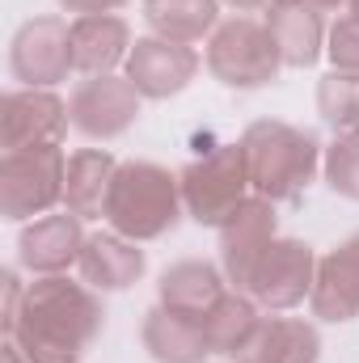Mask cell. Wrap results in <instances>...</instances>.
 <instances>
[{
    "label": "cell",
    "instance_id": "6da1fadb",
    "mask_svg": "<svg viewBox=\"0 0 359 363\" xmlns=\"http://www.w3.org/2000/svg\"><path fill=\"white\" fill-rule=\"evenodd\" d=\"M106 308L89 283L64 274H43L26 287L17 325L4 334L30 363H81V355L101 334Z\"/></svg>",
    "mask_w": 359,
    "mask_h": 363
},
{
    "label": "cell",
    "instance_id": "7a4b0ae2",
    "mask_svg": "<svg viewBox=\"0 0 359 363\" xmlns=\"http://www.w3.org/2000/svg\"><path fill=\"white\" fill-rule=\"evenodd\" d=\"M245 165H250V186L258 199L270 203H296L309 182L317 178L321 165V144L313 131L279 123V118H258L241 135Z\"/></svg>",
    "mask_w": 359,
    "mask_h": 363
},
{
    "label": "cell",
    "instance_id": "3957f363",
    "mask_svg": "<svg viewBox=\"0 0 359 363\" xmlns=\"http://www.w3.org/2000/svg\"><path fill=\"white\" fill-rule=\"evenodd\" d=\"M182 178L153 161H127L110 182L106 224L131 241H157L182 220Z\"/></svg>",
    "mask_w": 359,
    "mask_h": 363
},
{
    "label": "cell",
    "instance_id": "277c9868",
    "mask_svg": "<svg viewBox=\"0 0 359 363\" xmlns=\"http://www.w3.org/2000/svg\"><path fill=\"white\" fill-rule=\"evenodd\" d=\"M178 178H182V203H186V211L199 224H207V228H220L254 194L241 140L237 144H220L207 157L190 161Z\"/></svg>",
    "mask_w": 359,
    "mask_h": 363
},
{
    "label": "cell",
    "instance_id": "5b68a950",
    "mask_svg": "<svg viewBox=\"0 0 359 363\" xmlns=\"http://www.w3.org/2000/svg\"><path fill=\"white\" fill-rule=\"evenodd\" d=\"M207 68L220 85L228 89H263L279 77L283 60L270 38L267 21L254 17H233L211 30L207 38Z\"/></svg>",
    "mask_w": 359,
    "mask_h": 363
},
{
    "label": "cell",
    "instance_id": "8992f818",
    "mask_svg": "<svg viewBox=\"0 0 359 363\" xmlns=\"http://www.w3.org/2000/svg\"><path fill=\"white\" fill-rule=\"evenodd\" d=\"M68 161L64 148H26L4 152L0 161V216L4 220H30L47 216L55 203H64Z\"/></svg>",
    "mask_w": 359,
    "mask_h": 363
},
{
    "label": "cell",
    "instance_id": "52a82bcc",
    "mask_svg": "<svg viewBox=\"0 0 359 363\" xmlns=\"http://www.w3.org/2000/svg\"><path fill=\"white\" fill-rule=\"evenodd\" d=\"M9 68L26 89H51L68 81L72 68V26L60 17H34L13 34Z\"/></svg>",
    "mask_w": 359,
    "mask_h": 363
},
{
    "label": "cell",
    "instance_id": "ba28073f",
    "mask_svg": "<svg viewBox=\"0 0 359 363\" xmlns=\"http://www.w3.org/2000/svg\"><path fill=\"white\" fill-rule=\"evenodd\" d=\"M68 106L51 89H13L0 101V148L26 152V148H55L68 135Z\"/></svg>",
    "mask_w": 359,
    "mask_h": 363
},
{
    "label": "cell",
    "instance_id": "9c48e42d",
    "mask_svg": "<svg viewBox=\"0 0 359 363\" xmlns=\"http://www.w3.org/2000/svg\"><path fill=\"white\" fill-rule=\"evenodd\" d=\"M275 203L270 199H258L250 194L224 224H220V262H224V274L237 291H250L254 283V271L263 262V254L275 241Z\"/></svg>",
    "mask_w": 359,
    "mask_h": 363
},
{
    "label": "cell",
    "instance_id": "30bf717a",
    "mask_svg": "<svg viewBox=\"0 0 359 363\" xmlns=\"http://www.w3.org/2000/svg\"><path fill=\"white\" fill-rule=\"evenodd\" d=\"M313 279H317L313 245H304L296 237H275L254 271L250 296L270 313H283V308H296L304 296H313Z\"/></svg>",
    "mask_w": 359,
    "mask_h": 363
},
{
    "label": "cell",
    "instance_id": "8fae6325",
    "mask_svg": "<svg viewBox=\"0 0 359 363\" xmlns=\"http://www.w3.org/2000/svg\"><path fill=\"white\" fill-rule=\"evenodd\" d=\"M72 127L89 140H114L123 131H131V123L140 118V89L127 77H89L81 81L72 101H68Z\"/></svg>",
    "mask_w": 359,
    "mask_h": 363
},
{
    "label": "cell",
    "instance_id": "7c38bea8",
    "mask_svg": "<svg viewBox=\"0 0 359 363\" xmlns=\"http://www.w3.org/2000/svg\"><path fill=\"white\" fill-rule=\"evenodd\" d=\"M199 72V55L186 47V43H170L161 34H148V38H136L131 43V55H127V81L140 89V97H153V101H165L182 93Z\"/></svg>",
    "mask_w": 359,
    "mask_h": 363
},
{
    "label": "cell",
    "instance_id": "4fadbf2b",
    "mask_svg": "<svg viewBox=\"0 0 359 363\" xmlns=\"http://www.w3.org/2000/svg\"><path fill=\"white\" fill-rule=\"evenodd\" d=\"M85 228H81V216L72 211H60V216H43L34 220L30 228H21L17 237V258L30 274H64L68 267L81 262V250H85Z\"/></svg>",
    "mask_w": 359,
    "mask_h": 363
},
{
    "label": "cell",
    "instance_id": "5bb4252c",
    "mask_svg": "<svg viewBox=\"0 0 359 363\" xmlns=\"http://www.w3.org/2000/svg\"><path fill=\"white\" fill-rule=\"evenodd\" d=\"M309 304L321 321H334V325L359 317V233H351L338 250H330L317 262Z\"/></svg>",
    "mask_w": 359,
    "mask_h": 363
},
{
    "label": "cell",
    "instance_id": "9a60e30c",
    "mask_svg": "<svg viewBox=\"0 0 359 363\" xmlns=\"http://www.w3.org/2000/svg\"><path fill=\"white\" fill-rule=\"evenodd\" d=\"M267 30L279 47L283 68H309L326 51V26L321 9L304 0H270L267 4Z\"/></svg>",
    "mask_w": 359,
    "mask_h": 363
},
{
    "label": "cell",
    "instance_id": "2e32d148",
    "mask_svg": "<svg viewBox=\"0 0 359 363\" xmlns=\"http://www.w3.org/2000/svg\"><path fill=\"white\" fill-rule=\"evenodd\" d=\"M237 363H317L321 334L300 317H263L245 347L233 355Z\"/></svg>",
    "mask_w": 359,
    "mask_h": 363
},
{
    "label": "cell",
    "instance_id": "e0dca14e",
    "mask_svg": "<svg viewBox=\"0 0 359 363\" xmlns=\"http://www.w3.org/2000/svg\"><path fill=\"white\" fill-rule=\"evenodd\" d=\"M131 55V30L114 13H93L72 21V68L85 77H110Z\"/></svg>",
    "mask_w": 359,
    "mask_h": 363
},
{
    "label": "cell",
    "instance_id": "ac0fdd59",
    "mask_svg": "<svg viewBox=\"0 0 359 363\" xmlns=\"http://www.w3.org/2000/svg\"><path fill=\"white\" fill-rule=\"evenodd\" d=\"M81 279L93 291H123L144 274V250L140 241L123 237V233H93L81 250Z\"/></svg>",
    "mask_w": 359,
    "mask_h": 363
},
{
    "label": "cell",
    "instance_id": "d6986e66",
    "mask_svg": "<svg viewBox=\"0 0 359 363\" xmlns=\"http://www.w3.org/2000/svg\"><path fill=\"white\" fill-rule=\"evenodd\" d=\"M144 351L157 363H203L211 355L203 317H186V313L157 304L144 317Z\"/></svg>",
    "mask_w": 359,
    "mask_h": 363
},
{
    "label": "cell",
    "instance_id": "ffe728a7",
    "mask_svg": "<svg viewBox=\"0 0 359 363\" xmlns=\"http://www.w3.org/2000/svg\"><path fill=\"white\" fill-rule=\"evenodd\" d=\"M118 174V161L106 148H81L68 157V182H64V211L97 220L106 216V199H110V182Z\"/></svg>",
    "mask_w": 359,
    "mask_h": 363
},
{
    "label": "cell",
    "instance_id": "44dd1931",
    "mask_svg": "<svg viewBox=\"0 0 359 363\" xmlns=\"http://www.w3.org/2000/svg\"><path fill=\"white\" fill-rule=\"evenodd\" d=\"M157 291H161L165 308L186 313V317H207L220 304V296H224V274L216 271L211 262L186 258V262H174L170 271L161 274Z\"/></svg>",
    "mask_w": 359,
    "mask_h": 363
},
{
    "label": "cell",
    "instance_id": "7402d4cb",
    "mask_svg": "<svg viewBox=\"0 0 359 363\" xmlns=\"http://www.w3.org/2000/svg\"><path fill=\"white\" fill-rule=\"evenodd\" d=\"M144 17H148L153 34L190 47L216 30L220 0H144Z\"/></svg>",
    "mask_w": 359,
    "mask_h": 363
},
{
    "label": "cell",
    "instance_id": "603a6c76",
    "mask_svg": "<svg viewBox=\"0 0 359 363\" xmlns=\"http://www.w3.org/2000/svg\"><path fill=\"white\" fill-rule=\"evenodd\" d=\"M258 300L254 296H241V291H224L220 304L203 317V330H207V342H211V355H237L245 347V338L254 334L258 325Z\"/></svg>",
    "mask_w": 359,
    "mask_h": 363
},
{
    "label": "cell",
    "instance_id": "cb8c5ba5",
    "mask_svg": "<svg viewBox=\"0 0 359 363\" xmlns=\"http://www.w3.org/2000/svg\"><path fill=\"white\" fill-rule=\"evenodd\" d=\"M317 110H321V118L338 135L359 131V72H330V77H321Z\"/></svg>",
    "mask_w": 359,
    "mask_h": 363
},
{
    "label": "cell",
    "instance_id": "d4e9b609",
    "mask_svg": "<svg viewBox=\"0 0 359 363\" xmlns=\"http://www.w3.org/2000/svg\"><path fill=\"white\" fill-rule=\"evenodd\" d=\"M326 182L334 194L359 203V131L334 135V144L326 148Z\"/></svg>",
    "mask_w": 359,
    "mask_h": 363
},
{
    "label": "cell",
    "instance_id": "484cf974",
    "mask_svg": "<svg viewBox=\"0 0 359 363\" xmlns=\"http://www.w3.org/2000/svg\"><path fill=\"white\" fill-rule=\"evenodd\" d=\"M326 55H330L334 72H359V21L355 17H338L330 26Z\"/></svg>",
    "mask_w": 359,
    "mask_h": 363
},
{
    "label": "cell",
    "instance_id": "4316f807",
    "mask_svg": "<svg viewBox=\"0 0 359 363\" xmlns=\"http://www.w3.org/2000/svg\"><path fill=\"white\" fill-rule=\"evenodd\" d=\"M21 300H26V283L17 279V271H4V313H0V321H4V334L17 325Z\"/></svg>",
    "mask_w": 359,
    "mask_h": 363
},
{
    "label": "cell",
    "instance_id": "83f0119b",
    "mask_svg": "<svg viewBox=\"0 0 359 363\" xmlns=\"http://www.w3.org/2000/svg\"><path fill=\"white\" fill-rule=\"evenodd\" d=\"M68 13H77V17H93V13H114V9H123L127 0H60Z\"/></svg>",
    "mask_w": 359,
    "mask_h": 363
},
{
    "label": "cell",
    "instance_id": "f1b7e54d",
    "mask_svg": "<svg viewBox=\"0 0 359 363\" xmlns=\"http://www.w3.org/2000/svg\"><path fill=\"white\" fill-rule=\"evenodd\" d=\"M224 4H233L237 13H254V9H267L270 0H224Z\"/></svg>",
    "mask_w": 359,
    "mask_h": 363
},
{
    "label": "cell",
    "instance_id": "f546056e",
    "mask_svg": "<svg viewBox=\"0 0 359 363\" xmlns=\"http://www.w3.org/2000/svg\"><path fill=\"white\" fill-rule=\"evenodd\" d=\"M4 363H30V359H26V355H21L13 342H4Z\"/></svg>",
    "mask_w": 359,
    "mask_h": 363
},
{
    "label": "cell",
    "instance_id": "4dcf8cb0",
    "mask_svg": "<svg viewBox=\"0 0 359 363\" xmlns=\"http://www.w3.org/2000/svg\"><path fill=\"white\" fill-rule=\"evenodd\" d=\"M304 4H313V9H338V4H347V0H304Z\"/></svg>",
    "mask_w": 359,
    "mask_h": 363
},
{
    "label": "cell",
    "instance_id": "1f68e13d",
    "mask_svg": "<svg viewBox=\"0 0 359 363\" xmlns=\"http://www.w3.org/2000/svg\"><path fill=\"white\" fill-rule=\"evenodd\" d=\"M347 9H351V17L359 21V0H347Z\"/></svg>",
    "mask_w": 359,
    "mask_h": 363
}]
</instances>
